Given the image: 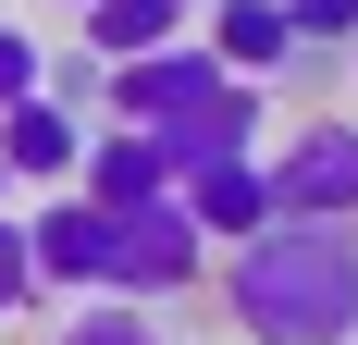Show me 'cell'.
Here are the masks:
<instances>
[{
    "label": "cell",
    "instance_id": "1",
    "mask_svg": "<svg viewBox=\"0 0 358 345\" xmlns=\"http://www.w3.org/2000/svg\"><path fill=\"white\" fill-rule=\"evenodd\" d=\"M210 296L248 345H358V222H259L210 259Z\"/></svg>",
    "mask_w": 358,
    "mask_h": 345
},
{
    "label": "cell",
    "instance_id": "2",
    "mask_svg": "<svg viewBox=\"0 0 358 345\" xmlns=\"http://www.w3.org/2000/svg\"><path fill=\"white\" fill-rule=\"evenodd\" d=\"M259 185H272V222H358V124L346 111H309L259 148Z\"/></svg>",
    "mask_w": 358,
    "mask_h": 345
},
{
    "label": "cell",
    "instance_id": "3",
    "mask_svg": "<svg viewBox=\"0 0 358 345\" xmlns=\"http://www.w3.org/2000/svg\"><path fill=\"white\" fill-rule=\"evenodd\" d=\"M210 284V235L185 222V198H148L124 210V235H111V296H136V309H173Z\"/></svg>",
    "mask_w": 358,
    "mask_h": 345
},
{
    "label": "cell",
    "instance_id": "4",
    "mask_svg": "<svg viewBox=\"0 0 358 345\" xmlns=\"http://www.w3.org/2000/svg\"><path fill=\"white\" fill-rule=\"evenodd\" d=\"M111 235L124 210H99L87 185H50V210H25V247H37V296H111Z\"/></svg>",
    "mask_w": 358,
    "mask_h": 345
},
{
    "label": "cell",
    "instance_id": "5",
    "mask_svg": "<svg viewBox=\"0 0 358 345\" xmlns=\"http://www.w3.org/2000/svg\"><path fill=\"white\" fill-rule=\"evenodd\" d=\"M148 148H161V172H173V185H185L198 161H259V148H272V87H259V74H222L198 111L148 124Z\"/></svg>",
    "mask_w": 358,
    "mask_h": 345
},
{
    "label": "cell",
    "instance_id": "6",
    "mask_svg": "<svg viewBox=\"0 0 358 345\" xmlns=\"http://www.w3.org/2000/svg\"><path fill=\"white\" fill-rule=\"evenodd\" d=\"M222 87L210 37H173V50H136V62H99V111L111 124H173V111H198Z\"/></svg>",
    "mask_w": 358,
    "mask_h": 345
},
{
    "label": "cell",
    "instance_id": "7",
    "mask_svg": "<svg viewBox=\"0 0 358 345\" xmlns=\"http://www.w3.org/2000/svg\"><path fill=\"white\" fill-rule=\"evenodd\" d=\"M74 161H87V111L74 99L37 87V99L0 111V172H13V185H74Z\"/></svg>",
    "mask_w": 358,
    "mask_h": 345
},
{
    "label": "cell",
    "instance_id": "8",
    "mask_svg": "<svg viewBox=\"0 0 358 345\" xmlns=\"http://www.w3.org/2000/svg\"><path fill=\"white\" fill-rule=\"evenodd\" d=\"M173 198H185V222H198L210 247H248L259 222H272V185H259V161H198Z\"/></svg>",
    "mask_w": 358,
    "mask_h": 345
},
{
    "label": "cell",
    "instance_id": "9",
    "mask_svg": "<svg viewBox=\"0 0 358 345\" xmlns=\"http://www.w3.org/2000/svg\"><path fill=\"white\" fill-rule=\"evenodd\" d=\"M74 185L99 210H148L173 198V172H161V148H148V124H111V136H87V161H74Z\"/></svg>",
    "mask_w": 358,
    "mask_h": 345
},
{
    "label": "cell",
    "instance_id": "10",
    "mask_svg": "<svg viewBox=\"0 0 358 345\" xmlns=\"http://www.w3.org/2000/svg\"><path fill=\"white\" fill-rule=\"evenodd\" d=\"M210 62H222V74H259V87H272V74L296 62L285 0H210Z\"/></svg>",
    "mask_w": 358,
    "mask_h": 345
},
{
    "label": "cell",
    "instance_id": "11",
    "mask_svg": "<svg viewBox=\"0 0 358 345\" xmlns=\"http://www.w3.org/2000/svg\"><path fill=\"white\" fill-rule=\"evenodd\" d=\"M74 50H87V62H136V50H173L185 37V0H87V13H74Z\"/></svg>",
    "mask_w": 358,
    "mask_h": 345
},
{
    "label": "cell",
    "instance_id": "12",
    "mask_svg": "<svg viewBox=\"0 0 358 345\" xmlns=\"http://www.w3.org/2000/svg\"><path fill=\"white\" fill-rule=\"evenodd\" d=\"M50 345H161V321H148L136 296H62Z\"/></svg>",
    "mask_w": 358,
    "mask_h": 345
},
{
    "label": "cell",
    "instance_id": "13",
    "mask_svg": "<svg viewBox=\"0 0 358 345\" xmlns=\"http://www.w3.org/2000/svg\"><path fill=\"white\" fill-rule=\"evenodd\" d=\"M37 87H50V37H25L13 13H0V111H13V99H37Z\"/></svg>",
    "mask_w": 358,
    "mask_h": 345
},
{
    "label": "cell",
    "instance_id": "14",
    "mask_svg": "<svg viewBox=\"0 0 358 345\" xmlns=\"http://www.w3.org/2000/svg\"><path fill=\"white\" fill-rule=\"evenodd\" d=\"M13 309H50V296H37V247H25V222L0 210V321H13Z\"/></svg>",
    "mask_w": 358,
    "mask_h": 345
},
{
    "label": "cell",
    "instance_id": "15",
    "mask_svg": "<svg viewBox=\"0 0 358 345\" xmlns=\"http://www.w3.org/2000/svg\"><path fill=\"white\" fill-rule=\"evenodd\" d=\"M296 50H358V0H285Z\"/></svg>",
    "mask_w": 358,
    "mask_h": 345
},
{
    "label": "cell",
    "instance_id": "16",
    "mask_svg": "<svg viewBox=\"0 0 358 345\" xmlns=\"http://www.w3.org/2000/svg\"><path fill=\"white\" fill-rule=\"evenodd\" d=\"M0 210H13V172H0Z\"/></svg>",
    "mask_w": 358,
    "mask_h": 345
},
{
    "label": "cell",
    "instance_id": "17",
    "mask_svg": "<svg viewBox=\"0 0 358 345\" xmlns=\"http://www.w3.org/2000/svg\"><path fill=\"white\" fill-rule=\"evenodd\" d=\"M50 13H87V0H50Z\"/></svg>",
    "mask_w": 358,
    "mask_h": 345
},
{
    "label": "cell",
    "instance_id": "18",
    "mask_svg": "<svg viewBox=\"0 0 358 345\" xmlns=\"http://www.w3.org/2000/svg\"><path fill=\"white\" fill-rule=\"evenodd\" d=\"M185 13H198V0H185Z\"/></svg>",
    "mask_w": 358,
    "mask_h": 345
},
{
    "label": "cell",
    "instance_id": "19",
    "mask_svg": "<svg viewBox=\"0 0 358 345\" xmlns=\"http://www.w3.org/2000/svg\"><path fill=\"white\" fill-rule=\"evenodd\" d=\"M0 13H13V0H0Z\"/></svg>",
    "mask_w": 358,
    "mask_h": 345
}]
</instances>
